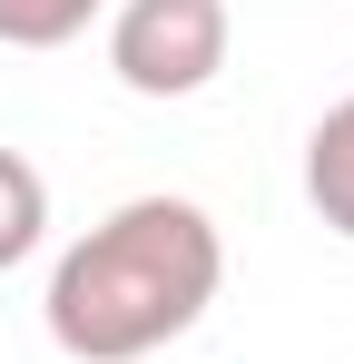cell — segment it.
<instances>
[{
    "label": "cell",
    "instance_id": "3957f363",
    "mask_svg": "<svg viewBox=\"0 0 354 364\" xmlns=\"http://www.w3.org/2000/svg\"><path fill=\"white\" fill-rule=\"evenodd\" d=\"M305 207L354 246V89L305 128Z\"/></svg>",
    "mask_w": 354,
    "mask_h": 364
},
{
    "label": "cell",
    "instance_id": "5b68a950",
    "mask_svg": "<svg viewBox=\"0 0 354 364\" xmlns=\"http://www.w3.org/2000/svg\"><path fill=\"white\" fill-rule=\"evenodd\" d=\"M89 20H109V0H0L10 50H69V40H89Z\"/></svg>",
    "mask_w": 354,
    "mask_h": 364
},
{
    "label": "cell",
    "instance_id": "6da1fadb",
    "mask_svg": "<svg viewBox=\"0 0 354 364\" xmlns=\"http://www.w3.org/2000/svg\"><path fill=\"white\" fill-rule=\"evenodd\" d=\"M227 286V237L197 197H128L89 237L59 246L40 325L69 364H148L177 335H197V315Z\"/></svg>",
    "mask_w": 354,
    "mask_h": 364
},
{
    "label": "cell",
    "instance_id": "7a4b0ae2",
    "mask_svg": "<svg viewBox=\"0 0 354 364\" xmlns=\"http://www.w3.org/2000/svg\"><path fill=\"white\" fill-rule=\"evenodd\" d=\"M236 50L227 0H109V69L128 99H197Z\"/></svg>",
    "mask_w": 354,
    "mask_h": 364
},
{
    "label": "cell",
    "instance_id": "277c9868",
    "mask_svg": "<svg viewBox=\"0 0 354 364\" xmlns=\"http://www.w3.org/2000/svg\"><path fill=\"white\" fill-rule=\"evenodd\" d=\"M40 237H50V178H40L20 148H0V276L30 266Z\"/></svg>",
    "mask_w": 354,
    "mask_h": 364
}]
</instances>
